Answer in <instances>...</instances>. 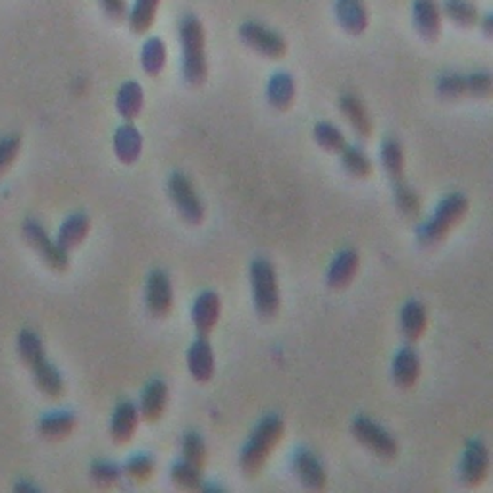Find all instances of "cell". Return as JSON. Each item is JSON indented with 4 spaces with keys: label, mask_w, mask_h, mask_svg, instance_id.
Listing matches in <instances>:
<instances>
[{
    "label": "cell",
    "mask_w": 493,
    "mask_h": 493,
    "mask_svg": "<svg viewBox=\"0 0 493 493\" xmlns=\"http://www.w3.org/2000/svg\"><path fill=\"white\" fill-rule=\"evenodd\" d=\"M98 4L110 20L123 21L128 18V0H98Z\"/></svg>",
    "instance_id": "42"
},
{
    "label": "cell",
    "mask_w": 493,
    "mask_h": 493,
    "mask_svg": "<svg viewBox=\"0 0 493 493\" xmlns=\"http://www.w3.org/2000/svg\"><path fill=\"white\" fill-rule=\"evenodd\" d=\"M75 428V417L72 412H51L47 417H43L39 422V432L43 438L51 442H60L74 432Z\"/></svg>",
    "instance_id": "29"
},
{
    "label": "cell",
    "mask_w": 493,
    "mask_h": 493,
    "mask_svg": "<svg viewBox=\"0 0 493 493\" xmlns=\"http://www.w3.org/2000/svg\"><path fill=\"white\" fill-rule=\"evenodd\" d=\"M391 374H394L395 386L401 389H411L412 386H417L420 378V356L411 345L397 351L394 366H391Z\"/></svg>",
    "instance_id": "19"
},
{
    "label": "cell",
    "mask_w": 493,
    "mask_h": 493,
    "mask_svg": "<svg viewBox=\"0 0 493 493\" xmlns=\"http://www.w3.org/2000/svg\"><path fill=\"white\" fill-rule=\"evenodd\" d=\"M458 474H461V481L466 488H478L484 484L489 474V450L484 442L473 440L466 443Z\"/></svg>",
    "instance_id": "10"
},
{
    "label": "cell",
    "mask_w": 493,
    "mask_h": 493,
    "mask_svg": "<svg viewBox=\"0 0 493 493\" xmlns=\"http://www.w3.org/2000/svg\"><path fill=\"white\" fill-rule=\"evenodd\" d=\"M143 105H145L143 87L137 82H123L116 95L118 114L126 121H133L139 118Z\"/></svg>",
    "instance_id": "26"
},
{
    "label": "cell",
    "mask_w": 493,
    "mask_h": 493,
    "mask_svg": "<svg viewBox=\"0 0 493 493\" xmlns=\"http://www.w3.org/2000/svg\"><path fill=\"white\" fill-rule=\"evenodd\" d=\"M351 434L358 443L364 445L376 457L384 458V461H394L399 453V443L394 435L372 419L363 417V414L351 422Z\"/></svg>",
    "instance_id": "6"
},
{
    "label": "cell",
    "mask_w": 493,
    "mask_h": 493,
    "mask_svg": "<svg viewBox=\"0 0 493 493\" xmlns=\"http://www.w3.org/2000/svg\"><path fill=\"white\" fill-rule=\"evenodd\" d=\"M139 424V409L131 401H121L112 414L110 435L118 445H126L133 440Z\"/></svg>",
    "instance_id": "18"
},
{
    "label": "cell",
    "mask_w": 493,
    "mask_h": 493,
    "mask_svg": "<svg viewBox=\"0 0 493 493\" xmlns=\"http://www.w3.org/2000/svg\"><path fill=\"white\" fill-rule=\"evenodd\" d=\"M89 230H91V220H89V216L83 215V212H77V215H72L62 223L56 243H59L64 251L70 253L87 239Z\"/></svg>",
    "instance_id": "25"
},
{
    "label": "cell",
    "mask_w": 493,
    "mask_h": 493,
    "mask_svg": "<svg viewBox=\"0 0 493 493\" xmlns=\"http://www.w3.org/2000/svg\"><path fill=\"white\" fill-rule=\"evenodd\" d=\"M333 14L349 35H363L368 27V10L364 0H335Z\"/></svg>",
    "instance_id": "16"
},
{
    "label": "cell",
    "mask_w": 493,
    "mask_h": 493,
    "mask_svg": "<svg viewBox=\"0 0 493 493\" xmlns=\"http://www.w3.org/2000/svg\"><path fill=\"white\" fill-rule=\"evenodd\" d=\"M412 24L426 41H438L442 35V10L435 0H412Z\"/></svg>",
    "instance_id": "13"
},
{
    "label": "cell",
    "mask_w": 493,
    "mask_h": 493,
    "mask_svg": "<svg viewBox=\"0 0 493 493\" xmlns=\"http://www.w3.org/2000/svg\"><path fill=\"white\" fill-rule=\"evenodd\" d=\"M468 212V199L463 193H451L440 200L434 216L426 220L417 231L419 243L424 246H435L442 243L455 226H458Z\"/></svg>",
    "instance_id": "3"
},
{
    "label": "cell",
    "mask_w": 493,
    "mask_h": 493,
    "mask_svg": "<svg viewBox=\"0 0 493 493\" xmlns=\"http://www.w3.org/2000/svg\"><path fill=\"white\" fill-rule=\"evenodd\" d=\"M312 133H315V141L318 143V147L324 151L340 154L345 149L347 139L343 131L338 126H333L332 121H318Z\"/></svg>",
    "instance_id": "35"
},
{
    "label": "cell",
    "mask_w": 493,
    "mask_h": 493,
    "mask_svg": "<svg viewBox=\"0 0 493 493\" xmlns=\"http://www.w3.org/2000/svg\"><path fill=\"white\" fill-rule=\"evenodd\" d=\"M143 151V136L141 131L133 126V121H126L114 133V153L118 160L123 164H133L139 160Z\"/></svg>",
    "instance_id": "20"
},
{
    "label": "cell",
    "mask_w": 493,
    "mask_h": 493,
    "mask_svg": "<svg viewBox=\"0 0 493 493\" xmlns=\"http://www.w3.org/2000/svg\"><path fill=\"white\" fill-rule=\"evenodd\" d=\"M18 353L21 361H24L27 366L43 358L44 349L39 335L33 330H21L18 335Z\"/></svg>",
    "instance_id": "39"
},
{
    "label": "cell",
    "mask_w": 493,
    "mask_h": 493,
    "mask_svg": "<svg viewBox=\"0 0 493 493\" xmlns=\"http://www.w3.org/2000/svg\"><path fill=\"white\" fill-rule=\"evenodd\" d=\"M251 286L256 312L262 318L276 317L279 305H282V295H279L278 274L270 261L256 259L251 264Z\"/></svg>",
    "instance_id": "4"
},
{
    "label": "cell",
    "mask_w": 493,
    "mask_h": 493,
    "mask_svg": "<svg viewBox=\"0 0 493 493\" xmlns=\"http://www.w3.org/2000/svg\"><path fill=\"white\" fill-rule=\"evenodd\" d=\"M170 478L174 481V486L184 489V491H197L203 489V470L193 466L187 461H179L172 466Z\"/></svg>",
    "instance_id": "34"
},
{
    "label": "cell",
    "mask_w": 493,
    "mask_h": 493,
    "mask_svg": "<svg viewBox=\"0 0 493 493\" xmlns=\"http://www.w3.org/2000/svg\"><path fill=\"white\" fill-rule=\"evenodd\" d=\"M428 330V310L420 301H409L401 309V332L409 343H419Z\"/></svg>",
    "instance_id": "21"
},
{
    "label": "cell",
    "mask_w": 493,
    "mask_h": 493,
    "mask_svg": "<svg viewBox=\"0 0 493 493\" xmlns=\"http://www.w3.org/2000/svg\"><path fill=\"white\" fill-rule=\"evenodd\" d=\"M358 266H361V256L355 249H343L335 259L332 261L328 268L326 282L332 289H345L353 284V279L356 278Z\"/></svg>",
    "instance_id": "17"
},
{
    "label": "cell",
    "mask_w": 493,
    "mask_h": 493,
    "mask_svg": "<svg viewBox=\"0 0 493 493\" xmlns=\"http://www.w3.org/2000/svg\"><path fill=\"white\" fill-rule=\"evenodd\" d=\"M284 434L286 424L278 414H268L256 424L239 457V465L246 478H254L262 473L268 458H270L279 442L284 440Z\"/></svg>",
    "instance_id": "2"
},
{
    "label": "cell",
    "mask_w": 493,
    "mask_h": 493,
    "mask_svg": "<svg viewBox=\"0 0 493 493\" xmlns=\"http://www.w3.org/2000/svg\"><path fill=\"white\" fill-rule=\"evenodd\" d=\"M179 44H182V74L192 87L205 85L208 77L207 60V33L205 26L195 14H185L177 27Z\"/></svg>",
    "instance_id": "1"
},
{
    "label": "cell",
    "mask_w": 493,
    "mask_h": 493,
    "mask_svg": "<svg viewBox=\"0 0 493 493\" xmlns=\"http://www.w3.org/2000/svg\"><path fill=\"white\" fill-rule=\"evenodd\" d=\"M340 108L358 137L368 139L372 136V120H370L368 110L361 98L353 93H345L340 98Z\"/></svg>",
    "instance_id": "23"
},
{
    "label": "cell",
    "mask_w": 493,
    "mask_h": 493,
    "mask_svg": "<svg viewBox=\"0 0 493 493\" xmlns=\"http://www.w3.org/2000/svg\"><path fill=\"white\" fill-rule=\"evenodd\" d=\"M21 230H24V238L33 246V251H37L52 270L64 272L70 266V253L64 251L56 241H52L39 222L26 220Z\"/></svg>",
    "instance_id": "9"
},
{
    "label": "cell",
    "mask_w": 493,
    "mask_h": 493,
    "mask_svg": "<svg viewBox=\"0 0 493 493\" xmlns=\"http://www.w3.org/2000/svg\"><path fill=\"white\" fill-rule=\"evenodd\" d=\"M187 366L189 372L199 384H207L215 376V351L208 341V335H197L187 351Z\"/></svg>",
    "instance_id": "12"
},
{
    "label": "cell",
    "mask_w": 493,
    "mask_h": 493,
    "mask_svg": "<svg viewBox=\"0 0 493 493\" xmlns=\"http://www.w3.org/2000/svg\"><path fill=\"white\" fill-rule=\"evenodd\" d=\"M394 185V195H395V205L399 208V212L403 216L407 218H414L420 215L422 208V200L419 197V193L407 184V179H401V182L391 184Z\"/></svg>",
    "instance_id": "36"
},
{
    "label": "cell",
    "mask_w": 493,
    "mask_h": 493,
    "mask_svg": "<svg viewBox=\"0 0 493 493\" xmlns=\"http://www.w3.org/2000/svg\"><path fill=\"white\" fill-rule=\"evenodd\" d=\"M293 470L301 484L312 489V491H322L328 484V474L324 470L322 463L317 458V455L309 450H297L293 455Z\"/></svg>",
    "instance_id": "14"
},
{
    "label": "cell",
    "mask_w": 493,
    "mask_h": 493,
    "mask_svg": "<svg viewBox=\"0 0 493 493\" xmlns=\"http://www.w3.org/2000/svg\"><path fill=\"white\" fill-rule=\"evenodd\" d=\"M340 154H341V164L345 168V172L349 176H353L356 179H366L368 176H372L374 164L368 159V154L361 147H355V145H345V149Z\"/></svg>",
    "instance_id": "32"
},
{
    "label": "cell",
    "mask_w": 493,
    "mask_h": 493,
    "mask_svg": "<svg viewBox=\"0 0 493 493\" xmlns=\"http://www.w3.org/2000/svg\"><path fill=\"white\" fill-rule=\"evenodd\" d=\"M168 195L182 218L193 226H199L205 220V205L197 195L193 182L182 172H174L168 179Z\"/></svg>",
    "instance_id": "7"
},
{
    "label": "cell",
    "mask_w": 493,
    "mask_h": 493,
    "mask_svg": "<svg viewBox=\"0 0 493 493\" xmlns=\"http://www.w3.org/2000/svg\"><path fill=\"white\" fill-rule=\"evenodd\" d=\"M295 80L287 72H276L266 85V98L276 110H287L295 100Z\"/></svg>",
    "instance_id": "24"
},
{
    "label": "cell",
    "mask_w": 493,
    "mask_h": 493,
    "mask_svg": "<svg viewBox=\"0 0 493 493\" xmlns=\"http://www.w3.org/2000/svg\"><path fill=\"white\" fill-rule=\"evenodd\" d=\"M182 453H184V461L192 463L193 466L203 470L207 466L208 461V451H207V445L205 440L200 438L197 432H189L184 435V442H182Z\"/></svg>",
    "instance_id": "37"
},
{
    "label": "cell",
    "mask_w": 493,
    "mask_h": 493,
    "mask_svg": "<svg viewBox=\"0 0 493 493\" xmlns=\"http://www.w3.org/2000/svg\"><path fill=\"white\" fill-rule=\"evenodd\" d=\"M145 301L151 317L164 318L174 309V287L170 278L162 270H153L147 279V289H145Z\"/></svg>",
    "instance_id": "11"
},
{
    "label": "cell",
    "mask_w": 493,
    "mask_h": 493,
    "mask_svg": "<svg viewBox=\"0 0 493 493\" xmlns=\"http://www.w3.org/2000/svg\"><path fill=\"white\" fill-rule=\"evenodd\" d=\"M29 368H31L33 380H35L37 387L43 391L44 395H49L52 399H59L64 394V380H62L59 370H56L47 361V356L39 358V361L33 363Z\"/></svg>",
    "instance_id": "27"
},
{
    "label": "cell",
    "mask_w": 493,
    "mask_h": 493,
    "mask_svg": "<svg viewBox=\"0 0 493 493\" xmlns=\"http://www.w3.org/2000/svg\"><path fill=\"white\" fill-rule=\"evenodd\" d=\"M222 312V301L215 291H203L195 302L192 310V320L195 324L197 335H210L216 328Z\"/></svg>",
    "instance_id": "15"
},
{
    "label": "cell",
    "mask_w": 493,
    "mask_h": 493,
    "mask_svg": "<svg viewBox=\"0 0 493 493\" xmlns=\"http://www.w3.org/2000/svg\"><path fill=\"white\" fill-rule=\"evenodd\" d=\"M478 24H480L481 29H484L486 37H491V35H493V16H491L489 12L484 16V20H478Z\"/></svg>",
    "instance_id": "43"
},
{
    "label": "cell",
    "mask_w": 493,
    "mask_h": 493,
    "mask_svg": "<svg viewBox=\"0 0 493 493\" xmlns=\"http://www.w3.org/2000/svg\"><path fill=\"white\" fill-rule=\"evenodd\" d=\"M89 474H91L93 484L98 488H112L118 484V480L121 476V470L110 461H95L91 465V470H89Z\"/></svg>",
    "instance_id": "40"
},
{
    "label": "cell",
    "mask_w": 493,
    "mask_h": 493,
    "mask_svg": "<svg viewBox=\"0 0 493 493\" xmlns=\"http://www.w3.org/2000/svg\"><path fill=\"white\" fill-rule=\"evenodd\" d=\"M156 465H154V458L151 455H136L131 457L129 461L123 466V474H126L133 484H145V481H149L154 474Z\"/></svg>",
    "instance_id": "38"
},
{
    "label": "cell",
    "mask_w": 493,
    "mask_h": 493,
    "mask_svg": "<svg viewBox=\"0 0 493 493\" xmlns=\"http://www.w3.org/2000/svg\"><path fill=\"white\" fill-rule=\"evenodd\" d=\"M440 10L461 27H474L480 20L478 8L470 0H443Z\"/></svg>",
    "instance_id": "33"
},
{
    "label": "cell",
    "mask_w": 493,
    "mask_h": 493,
    "mask_svg": "<svg viewBox=\"0 0 493 493\" xmlns=\"http://www.w3.org/2000/svg\"><path fill=\"white\" fill-rule=\"evenodd\" d=\"M21 147V137L18 133H10V136L0 137V176L6 174L12 164L16 162Z\"/></svg>",
    "instance_id": "41"
},
{
    "label": "cell",
    "mask_w": 493,
    "mask_h": 493,
    "mask_svg": "<svg viewBox=\"0 0 493 493\" xmlns=\"http://www.w3.org/2000/svg\"><path fill=\"white\" fill-rule=\"evenodd\" d=\"M160 0H133V4L128 10V24L133 33H147L154 24L156 14H159Z\"/></svg>",
    "instance_id": "28"
},
{
    "label": "cell",
    "mask_w": 493,
    "mask_h": 493,
    "mask_svg": "<svg viewBox=\"0 0 493 493\" xmlns=\"http://www.w3.org/2000/svg\"><path fill=\"white\" fill-rule=\"evenodd\" d=\"M380 156H382L384 170L387 172L391 184L405 179V151H403L401 143L397 139L394 137L384 139L382 149H380Z\"/></svg>",
    "instance_id": "30"
},
{
    "label": "cell",
    "mask_w": 493,
    "mask_h": 493,
    "mask_svg": "<svg viewBox=\"0 0 493 493\" xmlns=\"http://www.w3.org/2000/svg\"><path fill=\"white\" fill-rule=\"evenodd\" d=\"M239 39L246 47L266 56V59L278 60L287 54V41L284 39L282 33L266 27L264 24H259V21H243L239 26Z\"/></svg>",
    "instance_id": "8"
},
{
    "label": "cell",
    "mask_w": 493,
    "mask_h": 493,
    "mask_svg": "<svg viewBox=\"0 0 493 493\" xmlns=\"http://www.w3.org/2000/svg\"><path fill=\"white\" fill-rule=\"evenodd\" d=\"M435 89H438V95L445 100H458L466 97L489 98L493 93V80L489 72H447L438 77Z\"/></svg>",
    "instance_id": "5"
},
{
    "label": "cell",
    "mask_w": 493,
    "mask_h": 493,
    "mask_svg": "<svg viewBox=\"0 0 493 493\" xmlns=\"http://www.w3.org/2000/svg\"><path fill=\"white\" fill-rule=\"evenodd\" d=\"M168 403V386L164 380H153L143 391V397L139 403V417L151 424L159 422L166 411Z\"/></svg>",
    "instance_id": "22"
},
{
    "label": "cell",
    "mask_w": 493,
    "mask_h": 493,
    "mask_svg": "<svg viewBox=\"0 0 493 493\" xmlns=\"http://www.w3.org/2000/svg\"><path fill=\"white\" fill-rule=\"evenodd\" d=\"M141 66L147 75H160L166 66V44L160 37H149L141 49Z\"/></svg>",
    "instance_id": "31"
}]
</instances>
